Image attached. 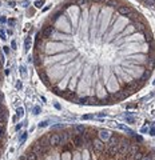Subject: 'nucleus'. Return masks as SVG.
<instances>
[{"instance_id": "nucleus-1", "label": "nucleus", "mask_w": 155, "mask_h": 160, "mask_svg": "<svg viewBox=\"0 0 155 160\" xmlns=\"http://www.w3.org/2000/svg\"><path fill=\"white\" fill-rule=\"evenodd\" d=\"M128 150H130V141L126 139L120 140V143L118 145V153H119L118 157H122L123 155H128Z\"/></svg>"}, {"instance_id": "nucleus-2", "label": "nucleus", "mask_w": 155, "mask_h": 160, "mask_svg": "<svg viewBox=\"0 0 155 160\" xmlns=\"http://www.w3.org/2000/svg\"><path fill=\"white\" fill-rule=\"evenodd\" d=\"M92 150H94L95 153H100V152H103V151H104V141L100 140L99 138L94 139V141H92Z\"/></svg>"}, {"instance_id": "nucleus-3", "label": "nucleus", "mask_w": 155, "mask_h": 160, "mask_svg": "<svg viewBox=\"0 0 155 160\" xmlns=\"http://www.w3.org/2000/svg\"><path fill=\"white\" fill-rule=\"evenodd\" d=\"M71 143L74 144V147L80 148L83 145V136L82 135H74L71 138Z\"/></svg>"}, {"instance_id": "nucleus-4", "label": "nucleus", "mask_w": 155, "mask_h": 160, "mask_svg": "<svg viewBox=\"0 0 155 160\" xmlns=\"http://www.w3.org/2000/svg\"><path fill=\"white\" fill-rule=\"evenodd\" d=\"M131 12H132V11H131V8L128 5H120V7H118V14L122 15V16H127Z\"/></svg>"}, {"instance_id": "nucleus-5", "label": "nucleus", "mask_w": 155, "mask_h": 160, "mask_svg": "<svg viewBox=\"0 0 155 160\" xmlns=\"http://www.w3.org/2000/svg\"><path fill=\"white\" fill-rule=\"evenodd\" d=\"M98 138L100 139V140H103V141H108V139L111 138V133H110L107 130H102V131H99Z\"/></svg>"}, {"instance_id": "nucleus-6", "label": "nucleus", "mask_w": 155, "mask_h": 160, "mask_svg": "<svg viewBox=\"0 0 155 160\" xmlns=\"http://www.w3.org/2000/svg\"><path fill=\"white\" fill-rule=\"evenodd\" d=\"M108 144V147H118L119 145V143H120V138L119 136H116V135H114V136H111V138L108 139V141H107Z\"/></svg>"}, {"instance_id": "nucleus-7", "label": "nucleus", "mask_w": 155, "mask_h": 160, "mask_svg": "<svg viewBox=\"0 0 155 160\" xmlns=\"http://www.w3.org/2000/svg\"><path fill=\"white\" fill-rule=\"evenodd\" d=\"M60 135H58V133H52V135H50V143H51V145H59L60 144Z\"/></svg>"}, {"instance_id": "nucleus-8", "label": "nucleus", "mask_w": 155, "mask_h": 160, "mask_svg": "<svg viewBox=\"0 0 155 160\" xmlns=\"http://www.w3.org/2000/svg\"><path fill=\"white\" fill-rule=\"evenodd\" d=\"M53 31H55L53 26H47V27H44V29H43V32H41V36H43V38H50L52 33H53Z\"/></svg>"}, {"instance_id": "nucleus-9", "label": "nucleus", "mask_w": 155, "mask_h": 160, "mask_svg": "<svg viewBox=\"0 0 155 160\" xmlns=\"http://www.w3.org/2000/svg\"><path fill=\"white\" fill-rule=\"evenodd\" d=\"M72 138V136H71V133L70 132H67V131H65V132H63L62 135H60V144H65V143H67L70 139Z\"/></svg>"}, {"instance_id": "nucleus-10", "label": "nucleus", "mask_w": 155, "mask_h": 160, "mask_svg": "<svg viewBox=\"0 0 155 160\" xmlns=\"http://www.w3.org/2000/svg\"><path fill=\"white\" fill-rule=\"evenodd\" d=\"M38 143H39L41 147H50V145H51V143H50V136H43V138L39 139Z\"/></svg>"}, {"instance_id": "nucleus-11", "label": "nucleus", "mask_w": 155, "mask_h": 160, "mask_svg": "<svg viewBox=\"0 0 155 160\" xmlns=\"http://www.w3.org/2000/svg\"><path fill=\"white\" fill-rule=\"evenodd\" d=\"M139 151V144L136 143H130V150H128V155H134Z\"/></svg>"}, {"instance_id": "nucleus-12", "label": "nucleus", "mask_w": 155, "mask_h": 160, "mask_svg": "<svg viewBox=\"0 0 155 160\" xmlns=\"http://www.w3.org/2000/svg\"><path fill=\"white\" fill-rule=\"evenodd\" d=\"M143 157V153L140 152V151H138L136 153H134V155H128L127 156V160H140Z\"/></svg>"}, {"instance_id": "nucleus-13", "label": "nucleus", "mask_w": 155, "mask_h": 160, "mask_svg": "<svg viewBox=\"0 0 155 160\" xmlns=\"http://www.w3.org/2000/svg\"><path fill=\"white\" fill-rule=\"evenodd\" d=\"M107 153H108V156L114 157L115 155H118V147H108V150H107Z\"/></svg>"}, {"instance_id": "nucleus-14", "label": "nucleus", "mask_w": 155, "mask_h": 160, "mask_svg": "<svg viewBox=\"0 0 155 160\" xmlns=\"http://www.w3.org/2000/svg\"><path fill=\"white\" fill-rule=\"evenodd\" d=\"M84 131H86V127H84V125H76V127H75L76 135H83Z\"/></svg>"}, {"instance_id": "nucleus-15", "label": "nucleus", "mask_w": 155, "mask_h": 160, "mask_svg": "<svg viewBox=\"0 0 155 160\" xmlns=\"http://www.w3.org/2000/svg\"><path fill=\"white\" fill-rule=\"evenodd\" d=\"M26 156H27V160H39V156H38L35 152H32V151L28 152Z\"/></svg>"}, {"instance_id": "nucleus-16", "label": "nucleus", "mask_w": 155, "mask_h": 160, "mask_svg": "<svg viewBox=\"0 0 155 160\" xmlns=\"http://www.w3.org/2000/svg\"><path fill=\"white\" fill-rule=\"evenodd\" d=\"M90 4V0H76V5L79 7H87Z\"/></svg>"}, {"instance_id": "nucleus-17", "label": "nucleus", "mask_w": 155, "mask_h": 160, "mask_svg": "<svg viewBox=\"0 0 155 160\" xmlns=\"http://www.w3.org/2000/svg\"><path fill=\"white\" fill-rule=\"evenodd\" d=\"M5 120H7V113H5V111H2L0 112V124H4Z\"/></svg>"}, {"instance_id": "nucleus-18", "label": "nucleus", "mask_w": 155, "mask_h": 160, "mask_svg": "<svg viewBox=\"0 0 155 160\" xmlns=\"http://www.w3.org/2000/svg\"><path fill=\"white\" fill-rule=\"evenodd\" d=\"M16 115H17V118H23V115H24V109H23V107H19V108L16 109Z\"/></svg>"}, {"instance_id": "nucleus-19", "label": "nucleus", "mask_w": 155, "mask_h": 160, "mask_svg": "<svg viewBox=\"0 0 155 160\" xmlns=\"http://www.w3.org/2000/svg\"><path fill=\"white\" fill-rule=\"evenodd\" d=\"M145 4L147 7H155V0H145Z\"/></svg>"}, {"instance_id": "nucleus-20", "label": "nucleus", "mask_w": 155, "mask_h": 160, "mask_svg": "<svg viewBox=\"0 0 155 160\" xmlns=\"http://www.w3.org/2000/svg\"><path fill=\"white\" fill-rule=\"evenodd\" d=\"M106 5H108V7H115V5H116V2H115V0H107V2H106Z\"/></svg>"}, {"instance_id": "nucleus-21", "label": "nucleus", "mask_w": 155, "mask_h": 160, "mask_svg": "<svg viewBox=\"0 0 155 160\" xmlns=\"http://www.w3.org/2000/svg\"><path fill=\"white\" fill-rule=\"evenodd\" d=\"M43 4H44V0H36V2H35V7L36 8H41Z\"/></svg>"}, {"instance_id": "nucleus-22", "label": "nucleus", "mask_w": 155, "mask_h": 160, "mask_svg": "<svg viewBox=\"0 0 155 160\" xmlns=\"http://www.w3.org/2000/svg\"><path fill=\"white\" fill-rule=\"evenodd\" d=\"M29 45H31V40L29 39H26V41H24V50L26 51L29 50Z\"/></svg>"}, {"instance_id": "nucleus-23", "label": "nucleus", "mask_w": 155, "mask_h": 160, "mask_svg": "<svg viewBox=\"0 0 155 160\" xmlns=\"http://www.w3.org/2000/svg\"><path fill=\"white\" fill-rule=\"evenodd\" d=\"M4 133H5V128H4V125H0V139H3V138H4Z\"/></svg>"}, {"instance_id": "nucleus-24", "label": "nucleus", "mask_w": 155, "mask_h": 160, "mask_svg": "<svg viewBox=\"0 0 155 160\" xmlns=\"http://www.w3.org/2000/svg\"><path fill=\"white\" fill-rule=\"evenodd\" d=\"M26 139H27V132H23V133H21V136H20V139H19V141L20 143H24Z\"/></svg>"}, {"instance_id": "nucleus-25", "label": "nucleus", "mask_w": 155, "mask_h": 160, "mask_svg": "<svg viewBox=\"0 0 155 160\" xmlns=\"http://www.w3.org/2000/svg\"><path fill=\"white\" fill-rule=\"evenodd\" d=\"M119 128H122L123 131H126V132H128V133H134V132H132L128 127H124V125H119Z\"/></svg>"}, {"instance_id": "nucleus-26", "label": "nucleus", "mask_w": 155, "mask_h": 160, "mask_svg": "<svg viewBox=\"0 0 155 160\" xmlns=\"http://www.w3.org/2000/svg\"><path fill=\"white\" fill-rule=\"evenodd\" d=\"M126 120H127L128 123H134V118L130 116V115H127V116H126Z\"/></svg>"}, {"instance_id": "nucleus-27", "label": "nucleus", "mask_w": 155, "mask_h": 160, "mask_svg": "<svg viewBox=\"0 0 155 160\" xmlns=\"http://www.w3.org/2000/svg\"><path fill=\"white\" fill-rule=\"evenodd\" d=\"M47 124H48L47 121H41V123H39V128H40V127H41V128H43V127H47Z\"/></svg>"}, {"instance_id": "nucleus-28", "label": "nucleus", "mask_w": 155, "mask_h": 160, "mask_svg": "<svg viewBox=\"0 0 155 160\" xmlns=\"http://www.w3.org/2000/svg\"><path fill=\"white\" fill-rule=\"evenodd\" d=\"M0 38H2L3 40H5V39H7V38H5V33H4L3 31H0Z\"/></svg>"}, {"instance_id": "nucleus-29", "label": "nucleus", "mask_w": 155, "mask_h": 160, "mask_svg": "<svg viewBox=\"0 0 155 160\" xmlns=\"http://www.w3.org/2000/svg\"><path fill=\"white\" fill-rule=\"evenodd\" d=\"M39 112H40V108H39V107H35V108H34V113H35V115H38Z\"/></svg>"}, {"instance_id": "nucleus-30", "label": "nucleus", "mask_w": 155, "mask_h": 160, "mask_svg": "<svg viewBox=\"0 0 155 160\" xmlns=\"http://www.w3.org/2000/svg\"><path fill=\"white\" fill-rule=\"evenodd\" d=\"M150 133H151L152 136H155V124L152 125V128H151V131H150Z\"/></svg>"}, {"instance_id": "nucleus-31", "label": "nucleus", "mask_w": 155, "mask_h": 160, "mask_svg": "<svg viewBox=\"0 0 155 160\" xmlns=\"http://www.w3.org/2000/svg\"><path fill=\"white\" fill-rule=\"evenodd\" d=\"M92 118V115H84L83 116V120H88V119H91Z\"/></svg>"}, {"instance_id": "nucleus-32", "label": "nucleus", "mask_w": 155, "mask_h": 160, "mask_svg": "<svg viewBox=\"0 0 155 160\" xmlns=\"http://www.w3.org/2000/svg\"><path fill=\"white\" fill-rule=\"evenodd\" d=\"M8 24H9V26H14V24H15V20H14V19H9V20H8Z\"/></svg>"}, {"instance_id": "nucleus-33", "label": "nucleus", "mask_w": 155, "mask_h": 160, "mask_svg": "<svg viewBox=\"0 0 155 160\" xmlns=\"http://www.w3.org/2000/svg\"><path fill=\"white\" fill-rule=\"evenodd\" d=\"M140 160H152V159H151L150 156H143V157H142Z\"/></svg>"}, {"instance_id": "nucleus-34", "label": "nucleus", "mask_w": 155, "mask_h": 160, "mask_svg": "<svg viewBox=\"0 0 155 160\" xmlns=\"http://www.w3.org/2000/svg\"><path fill=\"white\" fill-rule=\"evenodd\" d=\"M4 48V53H9V48L7 47V45H5V47H3Z\"/></svg>"}, {"instance_id": "nucleus-35", "label": "nucleus", "mask_w": 155, "mask_h": 160, "mask_svg": "<svg viewBox=\"0 0 155 160\" xmlns=\"http://www.w3.org/2000/svg\"><path fill=\"white\" fill-rule=\"evenodd\" d=\"M16 88H17V89H21V83H20V82L16 83Z\"/></svg>"}, {"instance_id": "nucleus-36", "label": "nucleus", "mask_w": 155, "mask_h": 160, "mask_svg": "<svg viewBox=\"0 0 155 160\" xmlns=\"http://www.w3.org/2000/svg\"><path fill=\"white\" fill-rule=\"evenodd\" d=\"M15 130H16V131H20V130H21V124H17L16 127H15Z\"/></svg>"}, {"instance_id": "nucleus-37", "label": "nucleus", "mask_w": 155, "mask_h": 160, "mask_svg": "<svg viewBox=\"0 0 155 160\" xmlns=\"http://www.w3.org/2000/svg\"><path fill=\"white\" fill-rule=\"evenodd\" d=\"M11 47H12V48H16V41H15V40L11 43Z\"/></svg>"}, {"instance_id": "nucleus-38", "label": "nucleus", "mask_w": 155, "mask_h": 160, "mask_svg": "<svg viewBox=\"0 0 155 160\" xmlns=\"http://www.w3.org/2000/svg\"><path fill=\"white\" fill-rule=\"evenodd\" d=\"M8 4H9V7H15V4H16V3H15V2H9Z\"/></svg>"}, {"instance_id": "nucleus-39", "label": "nucleus", "mask_w": 155, "mask_h": 160, "mask_svg": "<svg viewBox=\"0 0 155 160\" xmlns=\"http://www.w3.org/2000/svg\"><path fill=\"white\" fill-rule=\"evenodd\" d=\"M136 106L135 104H130V106H127V108H135Z\"/></svg>"}, {"instance_id": "nucleus-40", "label": "nucleus", "mask_w": 155, "mask_h": 160, "mask_svg": "<svg viewBox=\"0 0 155 160\" xmlns=\"http://www.w3.org/2000/svg\"><path fill=\"white\" fill-rule=\"evenodd\" d=\"M152 67H154V59L150 61V68H152Z\"/></svg>"}, {"instance_id": "nucleus-41", "label": "nucleus", "mask_w": 155, "mask_h": 160, "mask_svg": "<svg viewBox=\"0 0 155 160\" xmlns=\"http://www.w3.org/2000/svg\"><path fill=\"white\" fill-rule=\"evenodd\" d=\"M135 139H136L138 141H142V138H140V136H135Z\"/></svg>"}, {"instance_id": "nucleus-42", "label": "nucleus", "mask_w": 155, "mask_h": 160, "mask_svg": "<svg viewBox=\"0 0 155 160\" xmlns=\"http://www.w3.org/2000/svg\"><path fill=\"white\" fill-rule=\"evenodd\" d=\"M21 5H23V7H27V5H28V3H27V2H23V3H21Z\"/></svg>"}, {"instance_id": "nucleus-43", "label": "nucleus", "mask_w": 155, "mask_h": 160, "mask_svg": "<svg viewBox=\"0 0 155 160\" xmlns=\"http://www.w3.org/2000/svg\"><path fill=\"white\" fill-rule=\"evenodd\" d=\"M92 2H96V3H99V2H103V0H92Z\"/></svg>"}]
</instances>
